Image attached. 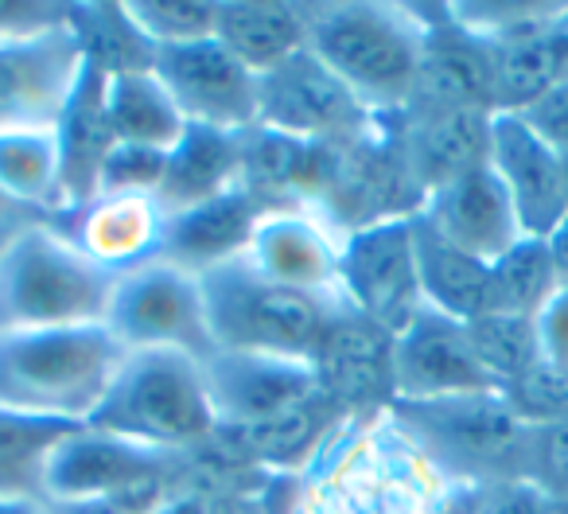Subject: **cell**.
<instances>
[{"mask_svg": "<svg viewBox=\"0 0 568 514\" xmlns=\"http://www.w3.org/2000/svg\"><path fill=\"white\" fill-rule=\"evenodd\" d=\"M219 433L257 429L296 410L324 402V379L308 359L257 355V351H214L203 363Z\"/></svg>", "mask_w": 568, "mask_h": 514, "instance_id": "4fadbf2b", "label": "cell"}, {"mask_svg": "<svg viewBox=\"0 0 568 514\" xmlns=\"http://www.w3.org/2000/svg\"><path fill=\"white\" fill-rule=\"evenodd\" d=\"M214 40L257 79L308 51V9L301 4H219Z\"/></svg>", "mask_w": 568, "mask_h": 514, "instance_id": "603a6c76", "label": "cell"}, {"mask_svg": "<svg viewBox=\"0 0 568 514\" xmlns=\"http://www.w3.org/2000/svg\"><path fill=\"white\" fill-rule=\"evenodd\" d=\"M378 121V113L366 110L355 90L312 56V48L261 79L257 129H268V133L332 144V149H355Z\"/></svg>", "mask_w": 568, "mask_h": 514, "instance_id": "7c38bea8", "label": "cell"}, {"mask_svg": "<svg viewBox=\"0 0 568 514\" xmlns=\"http://www.w3.org/2000/svg\"><path fill=\"white\" fill-rule=\"evenodd\" d=\"M0 514H51L43 495H0Z\"/></svg>", "mask_w": 568, "mask_h": 514, "instance_id": "ab89813d", "label": "cell"}, {"mask_svg": "<svg viewBox=\"0 0 568 514\" xmlns=\"http://www.w3.org/2000/svg\"><path fill=\"white\" fill-rule=\"evenodd\" d=\"M129 20L136 32L156 48H183V43L214 40V24H219V4H183V0H141V4H125Z\"/></svg>", "mask_w": 568, "mask_h": 514, "instance_id": "f546056e", "label": "cell"}, {"mask_svg": "<svg viewBox=\"0 0 568 514\" xmlns=\"http://www.w3.org/2000/svg\"><path fill=\"white\" fill-rule=\"evenodd\" d=\"M67 17V4H0V36L32 32Z\"/></svg>", "mask_w": 568, "mask_h": 514, "instance_id": "d590c367", "label": "cell"}, {"mask_svg": "<svg viewBox=\"0 0 568 514\" xmlns=\"http://www.w3.org/2000/svg\"><path fill=\"white\" fill-rule=\"evenodd\" d=\"M71 429L79 425L0 410V495H43V460Z\"/></svg>", "mask_w": 568, "mask_h": 514, "instance_id": "83f0119b", "label": "cell"}, {"mask_svg": "<svg viewBox=\"0 0 568 514\" xmlns=\"http://www.w3.org/2000/svg\"><path fill=\"white\" fill-rule=\"evenodd\" d=\"M9 230H12V226H0V242H4V234H9Z\"/></svg>", "mask_w": 568, "mask_h": 514, "instance_id": "b9f144b4", "label": "cell"}, {"mask_svg": "<svg viewBox=\"0 0 568 514\" xmlns=\"http://www.w3.org/2000/svg\"><path fill=\"white\" fill-rule=\"evenodd\" d=\"M105 327L125 351H180L199 363L219 351L199 278L160 258L121 273Z\"/></svg>", "mask_w": 568, "mask_h": 514, "instance_id": "9c48e42d", "label": "cell"}, {"mask_svg": "<svg viewBox=\"0 0 568 514\" xmlns=\"http://www.w3.org/2000/svg\"><path fill=\"white\" fill-rule=\"evenodd\" d=\"M518 118L526 121L537 137H545L560 157H568V79H560L549 94H541L534 105H526Z\"/></svg>", "mask_w": 568, "mask_h": 514, "instance_id": "836d02e7", "label": "cell"}, {"mask_svg": "<svg viewBox=\"0 0 568 514\" xmlns=\"http://www.w3.org/2000/svg\"><path fill=\"white\" fill-rule=\"evenodd\" d=\"M471 343L479 351L483 366L490 371V379L498 382L503 394H510L521 379L537 366V335L534 320L518 316H479L467 324Z\"/></svg>", "mask_w": 568, "mask_h": 514, "instance_id": "f1b7e54d", "label": "cell"}, {"mask_svg": "<svg viewBox=\"0 0 568 514\" xmlns=\"http://www.w3.org/2000/svg\"><path fill=\"white\" fill-rule=\"evenodd\" d=\"M187 456L125 436L79 425L48 452L40 491L51 503H90V498H133L160 503L175 491V472Z\"/></svg>", "mask_w": 568, "mask_h": 514, "instance_id": "ba28073f", "label": "cell"}, {"mask_svg": "<svg viewBox=\"0 0 568 514\" xmlns=\"http://www.w3.org/2000/svg\"><path fill=\"white\" fill-rule=\"evenodd\" d=\"M394 421L448 480L490 487L506 480H537L541 429L498 390L436 402H389ZM541 483V480H537Z\"/></svg>", "mask_w": 568, "mask_h": 514, "instance_id": "7a4b0ae2", "label": "cell"}, {"mask_svg": "<svg viewBox=\"0 0 568 514\" xmlns=\"http://www.w3.org/2000/svg\"><path fill=\"white\" fill-rule=\"evenodd\" d=\"M55 137L59 160H63V214H71L98 195V175L118 144L110 110H105V71L90 59L82 67V79L67 102L63 118H59Z\"/></svg>", "mask_w": 568, "mask_h": 514, "instance_id": "44dd1931", "label": "cell"}, {"mask_svg": "<svg viewBox=\"0 0 568 514\" xmlns=\"http://www.w3.org/2000/svg\"><path fill=\"white\" fill-rule=\"evenodd\" d=\"M479 491L448 480L378 405L335 417L308 464L284 480L281 514H471Z\"/></svg>", "mask_w": 568, "mask_h": 514, "instance_id": "6da1fadb", "label": "cell"}, {"mask_svg": "<svg viewBox=\"0 0 568 514\" xmlns=\"http://www.w3.org/2000/svg\"><path fill=\"white\" fill-rule=\"evenodd\" d=\"M87 425L180 456L219 436L203 363L180 351H129Z\"/></svg>", "mask_w": 568, "mask_h": 514, "instance_id": "52a82bcc", "label": "cell"}, {"mask_svg": "<svg viewBox=\"0 0 568 514\" xmlns=\"http://www.w3.org/2000/svg\"><path fill=\"white\" fill-rule=\"evenodd\" d=\"M118 273L90 262L55 222H17L0 242V335L87 327L110 316Z\"/></svg>", "mask_w": 568, "mask_h": 514, "instance_id": "277c9868", "label": "cell"}, {"mask_svg": "<svg viewBox=\"0 0 568 514\" xmlns=\"http://www.w3.org/2000/svg\"><path fill=\"white\" fill-rule=\"evenodd\" d=\"M560 289L545 238H518L510 250L487 265V312L483 316L534 320Z\"/></svg>", "mask_w": 568, "mask_h": 514, "instance_id": "4316f807", "label": "cell"}, {"mask_svg": "<svg viewBox=\"0 0 568 514\" xmlns=\"http://www.w3.org/2000/svg\"><path fill=\"white\" fill-rule=\"evenodd\" d=\"M0 199L12 206L63 214V160L55 129L0 133Z\"/></svg>", "mask_w": 568, "mask_h": 514, "instance_id": "484cf974", "label": "cell"}, {"mask_svg": "<svg viewBox=\"0 0 568 514\" xmlns=\"http://www.w3.org/2000/svg\"><path fill=\"white\" fill-rule=\"evenodd\" d=\"M152 503H133V498H90V503H51V514H141Z\"/></svg>", "mask_w": 568, "mask_h": 514, "instance_id": "74e56055", "label": "cell"}, {"mask_svg": "<svg viewBox=\"0 0 568 514\" xmlns=\"http://www.w3.org/2000/svg\"><path fill=\"white\" fill-rule=\"evenodd\" d=\"M545 245H549V258H552V270H557V281H560V285H568V214L549 230V234H545Z\"/></svg>", "mask_w": 568, "mask_h": 514, "instance_id": "f35d334b", "label": "cell"}, {"mask_svg": "<svg viewBox=\"0 0 568 514\" xmlns=\"http://www.w3.org/2000/svg\"><path fill=\"white\" fill-rule=\"evenodd\" d=\"M308 48L382 121L413 105L428 48V12L405 4L308 9Z\"/></svg>", "mask_w": 568, "mask_h": 514, "instance_id": "3957f363", "label": "cell"}, {"mask_svg": "<svg viewBox=\"0 0 568 514\" xmlns=\"http://www.w3.org/2000/svg\"><path fill=\"white\" fill-rule=\"evenodd\" d=\"M339 242L343 238H335L320 214L304 206H273L253 230L250 258L265 278L296 293L347 304L339 289Z\"/></svg>", "mask_w": 568, "mask_h": 514, "instance_id": "ac0fdd59", "label": "cell"}, {"mask_svg": "<svg viewBox=\"0 0 568 514\" xmlns=\"http://www.w3.org/2000/svg\"><path fill=\"white\" fill-rule=\"evenodd\" d=\"M534 335L541 366L568 386V285H560L534 316Z\"/></svg>", "mask_w": 568, "mask_h": 514, "instance_id": "1f68e13d", "label": "cell"}, {"mask_svg": "<svg viewBox=\"0 0 568 514\" xmlns=\"http://www.w3.org/2000/svg\"><path fill=\"white\" fill-rule=\"evenodd\" d=\"M105 110L118 144H136V149L172 152L191 125L152 67L105 74Z\"/></svg>", "mask_w": 568, "mask_h": 514, "instance_id": "cb8c5ba5", "label": "cell"}, {"mask_svg": "<svg viewBox=\"0 0 568 514\" xmlns=\"http://www.w3.org/2000/svg\"><path fill=\"white\" fill-rule=\"evenodd\" d=\"M152 71L164 79L191 125L250 133L261 118V79L245 71L219 40L152 51Z\"/></svg>", "mask_w": 568, "mask_h": 514, "instance_id": "9a60e30c", "label": "cell"}, {"mask_svg": "<svg viewBox=\"0 0 568 514\" xmlns=\"http://www.w3.org/2000/svg\"><path fill=\"white\" fill-rule=\"evenodd\" d=\"M552 491L537 480H506L479 491L471 514H549Z\"/></svg>", "mask_w": 568, "mask_h": 514, "instance_id": "d6a6232c", "label": "cell"}, {"mask_svg": "<svg viewBox=\"0 0 568 514\" xmlns=\"http://www.w3.org/2000/svg\"><path fill=\"white\" fill-rule=\"evenodd\" d=\"M168 152L136 149V144H113L98 175V195H152L164 183Z\"/></svg>", "mask_w": 568, "mask_h": 514, "instance_id": "4dcf8cb0", "label": "cell"}, {"mask_svg": "<svg viewBox=\"0 0 568 514\" xmlns=\"http://www.w3.org/2000/svg\"><path fill=\"white\" fill-rule=\"evenodd\" d=\"M413 238H417V273L428 309L444 312L459 324L479 320L487 312V265L444 242L417 214H413Z\"/></svg>", "mask_w": 568, "mask_h": 514, "instance_id": "d4e9b609", "label": "cell"}, {"mask_svg": "<svg viewBox=\"0 0 568 514\" xmlns=\"http://www.w3.org/2000/svg\"><path fill=\"white\" fill-rule=\"evenodd\" d=\"M265 211L268 206L245 183H237L206 203L168 214L164 238H160V262L180 265L195 278L206 270H219V265L250 253L253 230Z\"/></svg>", "mask_w": 568, "mask_h": 514, "instance_id": "d6986e66", "label": "cell"}, {"mask_svg": "<svg viewBox=\"0 0 568 514\" xmlns=\"http://www.w3.org/2000/svg\"><path fill=\"white\" fill-rule=\"evenodd\" d=\"M199 285L219 351H257L316 363L332 327L343 312H351L347 304L320 301L265 278L250 253L199 273Z\"/></svg>", "mask_w": 568, "mask_h": 514, "instance_id": "8992f818", "label": "cell"}, {"mask_svg": "<svg viewBox=\"0 0 568 514\" xmlns=\"http://www.w3.org/2000/svg\"><path fill=\"white\" fill-rule=\"evenodd\" d=\"M87 67V51L67 17L32 32L0 36V133L55 129Z\"/></svg>", "mask_w": 568, "mask_h": 514, "instance_id": "8fae6325", "label": "cell"}, {"mask_svg": "<svg viewBox=\"0 0 568 514\" xmlns=\"http://www.w3.org/2000/svg\"><path fill=\"white\" fill-rule=\"evenodd\" d=\"M417 219L456 250L479 258L483 265L498 262L518 238H526L510 195L498 183V175L490 172L487 160L428 188L417 206Z\"/></svg>", "mask_w": 568, "mask_h": 514, "instance_id": "e0dca14e", "label": "cell"}, {"mask_svg": "<svg viewBox=\"0 0 568 514\" xmlns=\"http://www.w3.org/2000/svg\"><path fill=\"white\" fill-rule=\"evenodd\" d=\"M389 382H394L389 402H436V397L498 390V382L490 379L479 351H475L467 324L428 309V304L413 316L405 332L394 335Z\"/></svg>", "mask_w": 568, "mask_h": 514, "instance_id": "5bb4252c", "label": "cell"}, {"mask_svg": "<svg viewBox=\"0 0 568 514\" xmlns=\"http://www.w3.org/2000/svg\"><path fill=\"white\" fill-rule=\"evenodd\" d=\"M245 172V133H226L211 125H187L172 152H168L164 183L156 203L164 214L187 211L195 203L237 188Z\"/></svg>", "mask_w": 568, "mask_h": 514, "instance_id": "7402d4cb", "label": "cell"}, {"mask_svg": "<svg viewBox=\"0 0 568 514\" xmlns=\"http://www.w3.org/2000/svg\"><path fill=\"white\" fill-rule=\"evenodd\" d=\"M141 514H214V498L199 487H175L172 495H164Z\"/></svg>", "mask_w": 568, "mask_h": 514, "instance_id": "8d00e7d4", "label": "cell"}, {"mask_svg": "<svg viewBox=\"0 0 568 514\" xmlns=\"http://www.w3.org/2000/svg\"><path fill=\"white\" fill-rule=\"evenodd\" d=\"M125 355L105 324L0 335V410L87 425Z\"/></svg>", "mask_w": 568, "mask_h": 514, "instance_id": "5b68a950", "label": "cell"}, {"mask_svg": "<svg viewBox=\"0 0 568 514\" xmlns=\"http://www.w3.org/2000/svg\"><path fill=\"white\" fill-rule=\"evenodd\" d=\"M487 164L506 188L526 238H545L568 214V164L518 113H490Z\"/></svg>", "mask_w": 568, "mask_h": 514, "instance_id": "2e32d148", "label": "cell"}, {"mask_svg": "<svg viewBox=\"0 0 568 514\" xmlns=\"http://www.w3.org/2000/svg\"><path fill=\"white\" fill-rule=\"evenodd\" d=\"M339 289L343 301L366 324L394 340L425 309L417 273V238L413 214L358 222L339 242Z\"/></svg>", "mask_w": 568, "mask_h": 514, "instance_id": "30bf717a", "label": "cell"}, {"mask_svg": "<svg viewBox=\"0 0 568 514\" xmlns=\"http://www.w3.org/2000/svg\"><path fill=\"white\" fill-rule=\"evenodd\" d=\"M71 226H55L110 273H129L144 262L160 258V238H164V206L152 195H94L87 206L63 214Z\"/></svg>", "mask_w": 568, "mask_h": 514, "instance_id": "ffe728a7", "label": "cell"}, {"mask_svg": "<svg viewBox=\"0 0 568 514\" xmlns=\"http://www.w3.org/2000/svg\"><path fill=\"white\" fill-rule=\"evenodd\" d=\"M549 514H568V503H560V498H552V511Z\"/></svg>", "mask_w": 568, "mask_h": 514, "instance_id": "60d3db41", "label": "cell"}, {"mask_svg": "<svg viewBox=\"0 0 568 514\" xmlns=\"http://www.w3.org/2000/svg\"><path fill=\"white\" fill-rule=\"evenodd\" d=\"M537 480L552 491V498L568 503V417L541 429V472Z\"/></svg>", "mask_w": 568, "mask_h": 514, "instance_id": "e575fe53", "label": "cell"}]
</instances>
